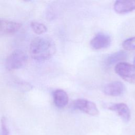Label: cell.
<instances>
[{"label":"cell","mask_w":135,"mask_h":135,"mask_svg":"<svg viewBox=\"0 0 135 135\" xmlns=\"http://www.w3.org/2000/svg\"><path fill=\"white\" fill-rule=\"evenodd\" d=\"M31 56L37 61H44L51 57L55 53L56 47L53 41L49 37L37 36L30 44Z\"/></svg>","instance_id":"obj_1"},{"label":"cell","mask_w":135,"mask_h":135,"mask_svg":"<svg viewBox=\"0 0 135 135\" xmlns=\"http://www.w3.org/2000/svg\"><path fill=\"white\" fill-rule=\"evenodd\" d=\"M27 60L26 54L21 50H15L7 57L6 68L9 70H17L24 66Z\"/></svg>","instance_id":"obj_2"},{"label":"cell","mask_w":135,"mask_h":135,"mask_svg":"<svg viewBox=\"0 0 135 135\" xmlns=\"http://www.w3.org/2000/svg\"><path fill=\"white\" fill-rule=\"evenodd\" d=\"M114 71L126 81L130 83H135V66L133 65L120 62L115 66Z\"/></svg>","instance_id":"obj_3"},{"label":"cell","mask_w":135,"mask_h":135,"mask_svg":"<svg viewBox=\"0 0 135 135\" xmlns=\"http://www.w3.org/2000/svg\"><path fill=\"white\" fill-rule=\"evenodd\" d=\"M73 107L74 109L92 116L97 115L99 113L94 102L84 99H78L74 100L73 102Z\"/></svg>","instance_id":"obj_4"},{"label":"cell","mask_w":135,"mask_h":135,"mask_svg":"<svg viewBox=\"0 0 135 135\" xmlns=\"http://www.w3.org/2000/svg\"><path fill=\"white\" fill-rule=\"evenodd\" d=\"M22 25L12 21L0 20V36L14 34L21 28Z\"/></svg>","instance_id":"obj_5"},{"label":"cell","mask_w":135,"mask_h":135,"mask_svg":"<svg viewBox=\"0 0 135 135\" xmlns=\"http://www.w3.org/2000/svg\"><path fill=\"white\" fill-rule=\"evenodd\" d=\"M111 42V39L108 34L99 33L91 40L90 45L94 50H101L108 47L110 45Z\"/></svg>","instance_id":"obj_6"},{"label":"cell","mask_w":135,"mask_h":135,"mask_svg":"<svg viewBox=\"0 0 135 135\" xmlns=\"http://www.w3.org/2000/svg\"><path fill=\"white\" fill-rule=\"evenodd\" d=\"M125 90L123 83L119 81H114L105 84L103 87L104 93L108 95L118 97L122 95Z\"/></svg>","instance_id":"obj_7"},{"label":"cell","mask_w":135,"mask_h":135,"mask_svg":"<svg viewBox=\"0 0 135 135\" xmlns=\"http://www.w3.org/2000/svg\"><path fill=\"white\" fill-rule=\"evenodd\" d=\"M113 8L119 14H125L135 11L134 0H119L114 2Z\"/></svg>","instance_id":"obj_8"},{"label":"cell","mask_w":135,"mask_h":135,"mask_svg":"<svg viewBox=\"0 0 135 135\" xmlns=\"http://www.w3.org/2000/svg\"><path fill=\"white\" fill-rule=\"evenodd\" d=\"M108 109L115 111L125 122H128L131 118V112L128 106L124 103H119L113 104Z\"/></svg>","instance_id":"obj_9"},{"label":"cell","mask_w":135,"mask_h":135,"mask_svg":"<svg viewBox=\"0 0 135 135\" xmlns=\"http://www.w3.org/2000/svg\"><path fill=\"white\" fill-rule=\"evenodd\" d=\"M53 98L55 105L59 108L65 107L69 102L68 95L62 89L55 90L53 93Z\"/></svg>","instance_id":"obj_10"},{"label":"cell","mask_w":135,"mask_h":135,"mask_svg":"<svg viewBox=\"0 0 135 135\" xmlns=\"http://www.w3.org/2000/svg\"><path fill=\"white\" fill-rule=\"evenodd\" d=\"M128 56V54L126 51H120L109 55L105 60V65L107 66H111L114 63H118L122 60H125Z\"/></svg>","instance_id":"obj_11"},{"label":"cell","mask_w":135,"mask_h":135,"mask_svg":"<svg viewBox=\"0 0 135 135\" xmlns=\"http://www.w3.org/2000/svg\"><path fill=\"white\" fill-rule=\"evenodd\" d=\"M31 27L33 31L37 34H41L47 31V27L43 23L33 21L31 23Z\"/></svg>","instance_id":"obj_12"},{"label":"cell","mask_w":135,"mask_h":135,"mask_svg":"<svg viewBox=\"0 0 135 135\" xmlns=\"http://www.w3.org/2000/svg\"><path fill=\"white\" fill-rule=\"evenodd\" d=\"M122 46L126 50L131 51L135 50V36L124 40L122 43Z\"/></svg>","instance_id":"obj_13"},{"label":"cell","mask_w":135,"mask_h":135,"mask_svg":"<svg viewBox=\"0 0 135 135\" xmlns=\"http://www.w3.org/2000/svg\"><path fill=\"white\" fill-rule=\"evenodd\" d=\"M1 128L3 135H8L9 131L7 127L6 120L5 117H3L1 119Z\"/></svg>","instance_id":"obj_14"},{"label":"cell","mask_w":135,"mask_h":135,"mask_svg":"<svg viewBox=\"0 0 135 135\" xmlns=\"http://www.w3.org/2000/svg\"><path fill=\"white\" fill-rule=\"evenodd\" d=\"M133 65L135 66V57H134V65Z\"/></svg>","instance_id":"obj_15"}]
</instances>
